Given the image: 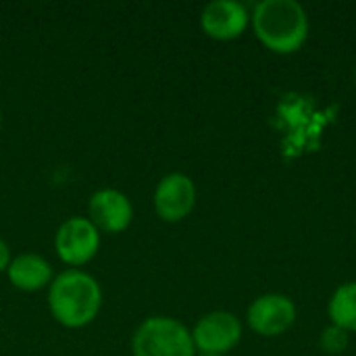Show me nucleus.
I'll return each mask as SVG.
<instances>
[{"instance_id": "nucleus-1", "label": "nucleus", "mask_w": 356, "mask_h": 356, "mask_svg": "<svg viewBox=\"0 0 356 356\" xmlns=\"http://www.w3.org/2000/svg\"><path fill=\"white\" fill-rule=\"evenodd\" d=\"M102 307V288L83 269H65L48 286V309L52 317L71 330L92 323Z\"/></svg>"}, {"instance_id": "nucleus-2", "label": "nucleus", "mask_w": 356, "mask_h": 356, "mask_svg": "<svg viewBox=\"0 0 356 356\" xmlns=\"http://www.w3.org/2000/svg\"><path fill=\"white\" fill-rule=\"evenodd\" d=\"M257 38L277 54H292L309 38V17L296 0H263L254 6Z\"/></svg>"}, {"instance_id": "nucleus-3", "label": "nucleus", "mask_w": 356, "mask_h": 356, "mask_svg": "<svg viewBox=\"0 0 356 356\" xmlns=\"http://www.w3.org/2000/svg\"><path fill=\"white\" fill-rule=\"evenodd\" d=\"M134 356H196L192 332L165 315L146 317L131 336Z\"/></svg>"}, {"instance_id": "nucleus-4", "label": "nucleus", "mask_w": 356, "mask_h": 356, "mask_svg": "<svg viewBox=\"0 0 356 356\" xmlns=\"http://www.w3.org/2000/svg\"><path fill=\"white\" fill-rule=\"evenodd\" d=\"M98 248L100 232L88 217H69L58 225L54 234V250L58 259L73 269H79L81 265L92 261Z\"/></svg>"}, {"instance_id": "nucleus-5", "label": "nucleus", "mask_w": 356, "mask_h": 356, "mask_svg": "<svg viewBox=\"0 0 356 356\" xmlns=\"http://www.w3.org/2000/svg\"><path fill=\"white\" fill-rule=\"evenodd\" d=\"M242 338V323L234 313L213 311L198 319L192 330L196 350L202 355H223L232 350Z\"/></svg>"}, {"instance_id": "nucleus-6", "label": "nucleus", "mask_w": 356, "mask_h": 356, "mask_svg": "<svg viewBox=\"0 0 356 356\" xmlns=\"http://www.w3.org/2000/svg\"><path fill=\"white\" fill-rule=\"evenodd\" d=\"M154 211L163 221L177 223L186 219L196 207V186L186 173L173 171L161 177L154 188Z\"/></svg>"}, {"instance_id": "nucleus-7", "label": "nucleus", "mask_w": 356, "mask_h": 356, "mask_svg": "<svg viewBox=\"0 0 356 356\" xmlns=\"http://www.w3.org/2000/svg\"><path fill=\"white\" fill-rule=\"evenodd\" d=\"M88 219L104 234H121L134 221L129 196L117 188H100L88 200Z\"/></svg>"}, {"instance_id": "nucleus-8", "label": "nucleus", "mask_w": 356, "mask_h": 356, "mask_svg": "<svg viewBox=\"0 0 356 356\" xmlns=\"http://www.w3.org/2000/svg\"><path fill=\"white\" fill-rule=\"evenodd\" d=\"M246 319L252 332L265 338H273L286 334L294 325L296 307L284 294H265L248 307Z\"/></svg>"}, {"instance_id": "nucleus-9", "label": "nucleus", "mask_w": 356, "mask_h": 356, "mask_svg": "<svg viewBox=\"0 0 356 356\" xmlns=\"http://www.w3.org/2000/svg\"><path fill=\"white\" fill-rule=\"evenodd\" d=\"M250 15L242 2L236 0H213L200 13V25L213 40H234L248 27Z\"/></svg>"}, {"instance_id": "nucleus-10", "label": "nucleus", "mask_w": 356, "mask_h": 356, "mask_svg": "<svg viewBox=\"0 0 356 356\" xmlns=\"http://www.w3.org/2000/svg\"><path fill=\"white\" fill-rule=\"evenodd\" d=\"M8 282L23 292H35L54 280L52 265L38 252H21L13 257L8 269H6Z\"/></svg>"}, {"instance_id": "nucleus-11", "label": "nucleus", "mask_w": 356, "mask_h": 356, "mask_svg": "<svg viewBox=\"0 0 356 356\" xmlns=\"http://www.w3.org/2000/svg\"><path fill=\"white\" fill-rule=\"evenodd\" d=\"M330 319L344 332H356V282L340 286L330 300Z\"/></svg>"}, {"instance_id": "nucleus-12", "label": "nucleus", "mask_w": 356, "mask_h": 356, "mask_svg": "<svg viewBox=\"0 0 356 356\" xmlns=\"http://www.w3.org/2000/svg\"><path fill=\"white\" fill-rule=\"evenodd\" d=\"M348 346V332L332 325L327 327L323 334H321V348L325 353H332V355H338V353H344Z\"/></svg>"}, {"instance_id": "nucleus-13", "label": "nucleus", "mask_w": 356, "mask_h": 356, "mask_svg": "<svg viewBox=\"0 0 356 356\" xmlns=\"http://www.w3.org/2000/svg\"><path fill=\"white\" fill-rule=\"evenodd\" d=\"M10 261H13V257H10V248H8V244L0 238V273L8 269Z\"/></svg>"}, {"instance_id": "nucleus-14", "label": "nucleus", "mask_w": 356, "mask_h": 356, "mask_svg": "<svg viewBox=\"0 0 356 356\" xmlns=\"http://www.w3.org/2000/svg\"><path fill=\"white\" fill-rule=\"evenodd\" d=\"M200 356H223V355H200Z\"/></svg>"}, {"instance_id": "nucleus-15", "label": "nucleus", "mask_w": 356, "mask_h": 356, "mask_svg": "<svg viewBox=\"0 0 356 356\" xmlns=\"http://www.w3.org/2000/svg\"><path fill=\"white\" fill-rule=\"evenodd\" d=\"M0 125H2V113H0Z\"/></svg>"}]
</instances>
